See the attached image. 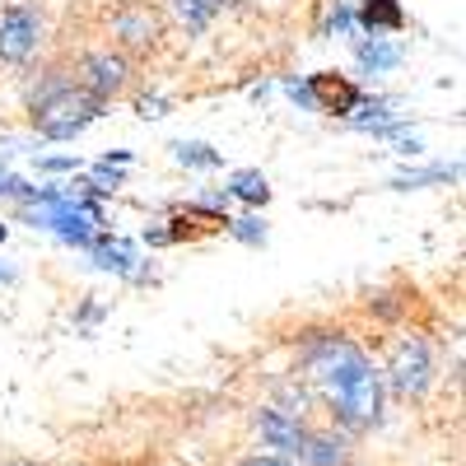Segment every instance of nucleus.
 I'll use <instances>...</instances> for the list:
<instances>
[{"instance_id": "obj_16", "label": "nucleus", "mask_w": 466, "mask_h": 466, "mask_svg": "<svg viewBox=\"0 0 466 466\" xmlns=\"http://www.w3.org/2000/svg\"><path fill=\"white\" fill-rule=\"evenodd\" d=\"M457 177V168H430V173H410V177H397L392 187H420V182H448Z\"/></svg>"}, {"instance_id": "obj_20", "label": "nucleus", "mask_w": 466, "mask_h": 466, "mask_svg": "<svg viewBox=\"0 0 466 466\" xmlns=\"http://www.w3.org/2000/svg\"><path fill=\"white\" fill-rule=\"evenodd\" d=\"M257 5H280V0H257Z\"/></svg>"}, {"instance_id": "obj_14", "label": "nucleus", "mask_w": 466, "mask_h": 466, "mask_svg": "<svg viewBox=\"0 0 466 466\" xmlns=\"http://www.w3.org/2000/svg\"><path fill=\"white\" fill-rule=\"evenodd\" d=\"M173 154H177V164H187V168H219L224 164V154L219 149H210V145H173Z\"/></svg>"}, {"instance_id": "obj_12", "label": "nucleus", "mask_w": 466, "mask_h": 466, "mask_svg": "<svg viewBox=\"0 0 466 466\" xmlns=\"http://www.w3.org/2000/svg\"><path fill=\"white\" fill-rule=\"evenodd\" d=\"M224 191H228V197H238V201H248V206H266L270 201V182L257 168H238V173L228 177Z\"/></svg>"}, {"instance_id": "obj_4", "label": "nucleus", "mask_w": 466, "mask_h": 466, "mask_svg": "<svg viewBox=\"0 0 466 466\" xmlns=\"http://www.w3.org/2000/svg\"><path fill=\"white\" fill-rule=\"evenodd\" d=\"M387 382L397 397H424V387L434 382V355L420 336H401L387 360Z\"/></svg>"}, {"instance_id": "obj_3", "label": "nucleus", "mask_w": 466, "mask_h": 466, "mask_svg": "<svg viewBox=\"0 0 466 466\" xmlns=\"http://www.w3.org/2000/svg\"><path fill=\"white\" fill-rule=\"evenodd\" d=\"M43 47V15L28 0H10L0 5V61L24 66L33 61V52Z\"/></svg>"}, {"instance_id": "obj_15", "label": "nucleus", "mask_w": 466, "mask_h": 466, "mask_svg": "<svg viewBox=\"0 0 466 466\" xmlns=\"http://www.w3.org/2000/svg\"><path fill=\"white\" fill-rule=\"evenodd\" d=\"M224 233H233V238L248 243V248H261V243H266V219H257V215L228 219V228H224Z\"/></svg>"}, {"instance_id": "obj_7", "label": "nucleus", "mask_w": 466, "mask_h": 466, "mask_svg": "<svg viewBox=\"0 0 466 466\" xmlns=\"http://www.w3.org/2000/svg\"><path fill=\"white\" fill-rule=\"evenodd\" d=\"M308 103H313L318 112H331V116H350L360 103H364V94H360V85L350 80V75H336V70H318V75H308Z\"/></svg>"}, {"instance_id": "obj_6", "label": "nucleus", "mask_w": 466, "mask_h": 466, "mask_svg": "<svg viewBox=\"0 0 466 466\" xmlns=\"http://www.w3.org/2000/svg\"><path fill=\"white\" fill-rule=\"evenodd\" d=\"M257 434H261L270 448H280L285 457H299V461H303L308 443H313V430L303 424V415H289V410H280V406H266V410L257 415Z\"/></svg>"}, {"instance_id": "obj_18", "label": "nucleus", "mask_w": 466, "mask_h": 466, "mask_svg": "<svg viewBox=\"0 0 466 466\" xmlns=\"http://www.w3.org/2000/svg\"><path fill=\"white\" fill-rule=\"evenodd\" d=\"M331 33H350V10H345V5L331 10Z\"/></svg>"}, {"instance_id": "obj_5", "label": "nucleus", "mask_w": 466, "mask_h": 466, "mask_svg": "<svg viewBox=\"0 0 466 466\" xmlns=\"http://www.w3.org/2000/svg\"><path fill=\"white\" fill-rule=\"evenodd\" d=\"M80 85H85L89 94H98L103 103L116 98V94H127V85H131V61H127V52L103 47V52L80 56Z\"/></svg>"}, {"instance_id": "obj_17", "label": "nucleus", "mask_w": 466, "mask_h": 466, "mask_svg": "<svg viewBox=\"0 0 466 466\" xmlns=\"http://www.w3.org/2000/svg\"><path fill=\"white\" fill-rule=\"evenodd\" d=\"M37 168H43V173H70V168H80V164H75L70 154H52V159H37Z\"/></svg>"}, {"instance_id": "obj_2", "label": "nucleus", "mask_w": 466, "mask_h": 466, "mask_svg": "<svg viewBox=\"0 0 466 466\" xmlns=\"http://www.w3.org/2000/svg\"><path fill=\"white\" fill-rule=\"evenodd\" d=\"M103 98L89 94L80 80H70L66 70L43 75V85L33 94V127L43 140H75L85 127H94L103 116Z\"/></svg>"}, {"instance_id": "obj_9", "label": "nucleus", "mask_w": 466, "mask_h": 466, "mask_svg": "<svg viewBox=\"0 0 466 466\" xmlns=\"http://www.w3.org/2000/svg\"><path fill=\"white\" fill-rule=\"evenodd\" d=\"M224 228H228V215L206 206V201H197V206H187V210H177L168 219L164 238L168 243H191V238H210V233H224Z\"/></svg>"}, {"instance_id": "obj_21", "label": "nucleus", "mask_w": 466, "mask_h": 466, "mask_svg": "<svg viewBox=\"0 0 466 466\" xmlns=\"http://www.w3.org/2000/svg\"><path fill=\"white\" fill-rule=\"evenodd\" d=\"M0 280H15V276H10V270H0Z\"/></svg>"}, {"instance_id": "obj_11", "label": "nucleus", "mask_w": 466, "mask_h": 466, "mask_svg": "<svg viewBox=\"0 0 466 466\" xmlns=\"http://www.w3.org/2000/svg\"><path fill=\"white\" fill-rule=\"evenodd\" d=\"M168 5H173V15L182 19L187 33H206V28L215 24V15H219L224 0H168Z\"/></svg>"}, {"instance_id": "obj_23", "label": "nucleus", "mask_w": 466, "mask_h": 466, "mask_svg": "<svg viewBox=\"0 0 466 466\" xmlns=\"http://www.w3.org/2000/svg\"><path fill=\"white\" fill-rule=\"evenodd\" d=\"M19 466H24V461H19Z\"/></svg>"}, {"instance_id": "obj_10", "label": "nucleus", "mask_w": 466, "mask_h": 466, "mask_svg": "<svg viewBox=\"0 0 466 466\" xmlns=\"http://www.w3.org/2000/svg\"><path fill=\"white\" fill-rule=\"evenodd\" d=\"M360 24H364L369 33H392V28H401V24H406L401 0H364V5H360Z\"/></svg>"}, {"instance_id": "obj_8", "label": "nucleus", "mask_w": 466, "mask_h": 466, "mask_svg": "<svg viewBox=\"0 0 466 466\" xmlns=\"http://www.w3.org/2000/svg\"><path fill=\"white\" fill-rule=\"evenodd\" d=\"M112 33H116V47L122 52H149L154 43H159L164 24H159V15H154L145 0H131V5H122L112 15Z\"/></svg>"}, {"instance_id": "obj_19", "label": "nucleus", "mask_w": 466, "mask_h": 466, "mask_svg": "<svg viewBox=\"0 0 466 466\" xmlns=\"http://www.w3.org/2000/svg\"><path fill=\"white\" fill-rule=\"evenodd\" d=\"M238 466H294V461H285V457H248Z\"/></svg>"}, {"instance_id": "obj_1", "label": "nucleus", "mask_w": 466, "mask_h": 466, "mask_svg": "<svg viewBox=\"0 0 466 466\" xmlns=\"http://www.w3.org/2000/svg\"><path fill=\"white\" fill-rule=\"evenodd\" d=\"M303 369L313 373L331 415L345 430H373L382 420V373L350 336L340 331L313 336L303 345Z\"/></svg>"}, {"instance_id": "obj_13", "label": "nucleus", "mask_w": 466, "mask_h": 466, "mask_svg": "<svg viewBox=\"0 0 466 466\" xmlns=\"http://www.w3.org/2000/svg\"><path fill=\"white\" fill-rule=\"evenodd\" d=\"M355 52H360V66H364L369 75H387L392 66H401V47H397V43H387V37H373V43H360Z\"/></svg>"}, {"instance_id": "obj_22", "label": "nucleus", "mask_w": 466, "mask_h": 466, "mask_svg": "<svg viewBox=\"0 0 466 466\" xmlns=\"http://www.w3.org/2000/svg\"><path fill=\"white\" fill-rule=\"evenodd\" d=\"M0 243H5V224H0Z\"/></svg>"}]
</instances>
